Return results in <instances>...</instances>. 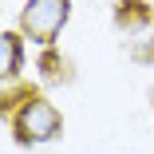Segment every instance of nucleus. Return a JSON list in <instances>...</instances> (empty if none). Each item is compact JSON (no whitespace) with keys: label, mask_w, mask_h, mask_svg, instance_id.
Segmentation results:
<instances>
[{"label":"nucleus","mask_w":154,"mask_h":154,"mask_svg":"<svg viewBox=\"0 0 154 154\" xmlns=\"http://www.w3.org/2000/svg\"><path fill=\"white\" fill-rule=\"evenodd\" d=\"M67 12H71V0H28V8L20 12V28L28 40L48 48L59 36V28L67 24Z\"/></svg>","instance_id":"nucleus-2"},{"label":"nucleus","mask_w":154,"mask_h":154,"mask_svg":"<svg viewBox=\"0 0 154 154\" xmlns=\"http://www.w3.org/2000/svg\"><path fill=\"white\" fill-rule=\"evenodd\" d=\"M12 127H16V138L36 146V142H51L59 138V131H63V119H59V111L40 99V95H24L20 111L12 115Z\"/></svg>","instance_id":"nucleus-1"},{"label":"nucleus","mask_w":154,"mask_h":154,"mask_svg":"<svg viewBox=\"0 0 154 154\" xmlns=\"http://www.w3.org/2000/svg\"><path fill=\"white\" fill-rule=\"evenodd\" d=\"M0 48H4V75L12 79V75L20 71V36L4 32V36H0Z\"/></svg>","instance_id":"nucleus-3"}]
</instances>
